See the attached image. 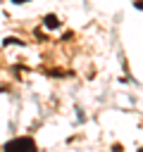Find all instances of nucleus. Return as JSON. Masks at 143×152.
I'll use <instances>...</instances> for the list:
<instances>
[{
  "label": "nucleus",
  "mask_w": 143,
  "mask_h": 152,
  "mask_svg": "<svg viewBox=\"0 0 143 152\" xmlns=\"http://www.w3.org/2000/svg\"><path fill=\"white\" fill-rule=\"evenodd\" d=\"M136 7H138V10H143V0H138V2H136Z\"/></svg>",
  "instance_id": "3"
},
{
  "label": "nucleus",
  "mask_w": 143,
  "mask_h": 152,
  "mask_svg": "<svg viewBox=\"0 0 143 152\" xmlns=\"http://www.w3.org/2000/svg\"><path fill=\"white\" fill-rule=\"evenodd\" d=\"M12 2H29V0H12Z\"/></svg>",
  "instance_id": "4"
},
{
  "label": "nucleus",
  "mask_w": 143,
  "mask_h": 152,
  "mask_svg": "<svg viewBox=\"0 0 143 152\" xmlns=\"http://www.w3.org/2000/svg\"><path fill=\"white\" fill-rule=\"evenodd\" d=\"M45 26H48V28H57V26H60V19H57L55 14H48V17H45Z\"/></svg>",
  "instance_id": "2"
},
{
  "label": "nucleus",
  "mask_w": 143,
  "mask_h": 152,
  "mask_svg": "<svg viewBox=\"0 0 143 152\" xmlns=\"http://www.w3.org/2000/svg\"><path fill=\"white\" fill-rule=\"evenodd\" d=\"M10 147H26V150H36V142H33L31 138H14V140L5 142V150H10Z\"/></svg>",
  "instance_id": "1"
}]
</instances>
